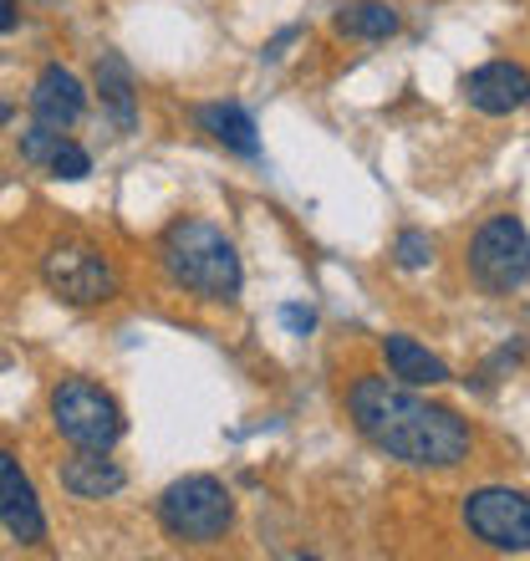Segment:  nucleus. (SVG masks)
Segmentation results:
<instances>
[{
    "label": "nucleus",
    "instance_id": "6e6552de",
    "mask_svg": "<svg viewBox=\"0 0 530 561\" xmlns=\"http://www.w3.org/2000/svg\"><path fill=\"white\" fill-rule=\"evenodd\" d=\"M0 526L21 541V547H42L46 541V511L36 501V485L26 480L21 459L0 449Z\"/></svg>",
    "mask_w": 530,
    "mask_h": 561
},
{
    "label": "nucleus",
    "instance_id": "f03ea898",
    "mask_svg": "<svg viewBox=\"0 0 530 561\" xmlns=\"http://www.w3.org/2000/svg\"><path fill=\"white\" fill-rule=\"evenodd\" d=\"M159 261L174 286L205 296V301H235L240 296V255L220 225L174 220L159 240Z\"/></svg>",
    "mask_w": 530,
    "mask_h": 561
},
{
    "label": "nucleus",
    "instance_id": "20e7f679",
    "mask_svg": "<svg viewBox=\"0 0 530 561\" xmlns=\"http://www.w3.org/2000/svg\"><path fill=\"white\" fill-rule=\"evenodd\" d=\"M51 424L77 449H113L123 439V409L107 388L88 378H67L51 388Z\"/></svg>",
    "mask_w": 530,
    "mask_h": 561
},
{
    "label": "nucleus",
    "instance_id": "9d476101",
    "mask_svg": "<svg viewBox=\"0 0 530 561\" xmlns=\"http://www.w3.org/2000/svg\"><path fill=\"white\" fill-rule=\"evenodd\" d=\"M57 480L72 501H103V495H118L128 485L118 459H107V449H77L72 459L57 465Z\"/></svg>",
    "mask_w": 530,
    "mask_h": 561
},
{
    "label": "nucleus",
    "instance_id": "1a4fd4ad",
    "mask_svg": "<svg viewBox=\"0 0 530 561\" xmlns=\"http://www.w3.org/2000/svg\"><path fill=\"white\" fill-rule=\"evenodd\" d=\"M464 98H470L474 113H489V118H505L516 107L530 103V72L516 61H485L464 77Z\"/></svg>",
    "mask_w": 530,
    "mask_h": 561
},
{
    "label": "nucleus",
    "instance_id": "f257e3e1",
    "mask_svg": "<svg viewBox=\"0 0 530 561\" xmlns=\"http://www.w3.org/2000/svg\"><path fill=\"white\" fill-rule=\"evenodd\" d=\"M347 414L362 439L413 470H454L474 444L470 424L454 409L418 399L408 383L393 378H357L347 388Z\"/></svg>",
    "mask_w": 530,
    "mask_h": 561
},
{
    "label": "nucleus",
    "instance_id": "423d86ee",
    "mask_svg": "<svg viewBox=\"0 0 530 561\" xmlns=\"http://www.w3.org/2000/svg\"><path fill=\"white\" fill-rule=\"evenodd\" d=\"M42 280H46V291L72 301V307H97V301H113V291H118L113 261L97 245H82V240L51 245L42 255Z\"/></svg>",
    "mask_w": 530,
    "mask_h": 561
},
{
    "label": "nucleus",
    "instance_id": "aec40b11",
    "mask_svg": "<svg viewBox=\"0 0 530 561\" xmlns=\"http://www.w3.org/2000/svg\"><path fill=\"white\" fill-rule=\"evenodd\" d=\"M286 322H291L296 332H311V322H316V317H311V311H301V307H286Z\"/></svg>",
    "mask_w": 530,
    "mask_h": 561
},
{
    "label": "nucleus",
    "instance_id": "dca6fc26",
    "mask_svg": "<svg viewBox=\"0 0 530 561\" xmlns=\"http://www.w3.org/2000/svg\"><path fill=\"white\" fill-rule=\"evenodd\" d=\"M46 169H51L57 179H67V184H77V179H88V174H92V159H88V148H82V144L61 138L57 153L46 159Z\"/></svg>",
    "mask_w": 530,
    "mask_h": 561
},
{
    "label": "nucleus",
    "instance_id": "ddd939ff",
    "mask_svg": "<svg viewBox=\"0 0 530 561\" xmlns=\"http://www.w3.org/2000/svg\"><path fill=\"white\" fill-rule=\"evenodd\" d=\"M194 118H199V128H205L215 144H224L230 153H240V159H255V153H261L255 118L240 103H205L199 113H194Z\"/></svg>",
    "mask_w": 530,
    "mask_h": 561
},
{
    "label": "nucleus",
    "instance_id": "412c9836",
    "mask_svg": "<svg viewBox=\"0 0 530 561\" xmlns=\"http://www.w3.org/2000/svg\"><path fill=\"white\" fill-rule=\"evenodd\" d=\"M11 118H15V107H11V103H0V123H11Z\"/></svg>",
    "mask_w": 530,
    "mask_h": 561
},
{
    "label": "nucleus",
    "instance_id": "2eb2a0df",
    "mask_svg": "<svg viewBox=\"0 0 530 561\" xmlns=\"http://www.w3.org/2000/svg\"><path fill=\"white\" fill-rule=\"evenodd\" d=\"M337 31L353 42H388L398 36V11L388 0H347L337 11Z\"/></svg>",
    "mask_w": 530,
    "mask_h": 561
},
{
    "label": "nucleus",
    "instance_id": "9b49d317",
    "mask_svg": "<svg viewBox=\"0 0 530 561\" xmlns=\"http://www.w3.org/2000/svg\"><path fill=\"white\" fill-rule=\"evenodd\" d=\"M31 113H36V123H51V128H72L82 113H88V88L77 82L67 67H42V77H36V88H31Z\"/></svg>",
    "mask_w": 530,
    "mask_h": 561
},
{
    "label": "nucleus",
    "instance_id": "7ed1b4c3",
    "mask_svg": "<svg viewBox=\"0 0 530 561\" xmlns=\"http://www.w3.org/2000/svg\"><path fill=\"white\" fill-rule=\"evenodd\" d=\"M159 526L184 547H215L235 526V501L215 474H184L159 495Z\"/></svg>",
    "mask_w": 530,
    "mask_h": 561
},
{
    "label": "nucleus",
    "instance_id": "0eeeda50",
    "mask_svg": "<svg viewBox=\"0 0 530 561\" xmlns=\"http://www.w3.org/2000/svg\"><path fill=\"white\" fill-rule=\"evenodd\" d=\"M464 526L489 551H530V501L520 490H474L464 495Z\"/></svg>",
    "mask_w": 530,
    "mask_h": 561
},
{
    "label": "nucleus",
    "instance_id": "f3484780",
    "mask_svg": "<svg viewBox=\"0 0 530 561\" xmlns=\"http://www.w3.org/2000/svg\"><path fill=\"white\" fill-rule=\"evenodd\" d=\"M61 138H67V128H51V123H31L26 134H21V159H26V163H42V169H46V159L57 153Z\"/></svg>",
    "mask_w": 530,
    "mask_h": 561
},
{
    "label": "nucleus",
    "instance_id": "4468645a",
    "mask_svg": "<svg viewBox=\"0 0 530 561\" xmlns=\"http://www.w3.org/2000/svg\"><path fill=\"white\" fill-rule=\"evenodd\" d=\"M97 92H103L107 113H113V123H118L123 134H132L138 128V107H132V72L128 61L118 57V51H103V61H97Z\"/></svg>",
    "mask_w": 530,
    "mask_h": 561
},
{
    "label": "nucleus",
    "instance_id": "a211bd4d",
    "mask_svg": "<svg viewBox=\"0 0 530 561\" xmlns=\"http://www.w3.org/2000/svg\"><path fill=\"white\" fill-rule=\"evenodd\" d=\"M393 255H398V266H403V271H418V266H428L434 240H428L424 230H403V236H398V245H393Z\"/></svg>",
    "mask_w": 530,
    "mask_h": 561
},
{
    "label": "nucleus",
    "instance_id": "39448f33",
    "mask_svg": "<svg viewBox=\"0 0 530 561\" xmlns=\"http://www.w3.org/2000/svg\"><path fill=\"white\" fill-rule=\"evenodd\" d=\"M470 276L495 296L530 280V236L516 215H495L480 225V236L470 240Z\"/></svg>",
    "mask_w": 530,
    "mask_h": 561
},
{
    "label": "nucleus",
    "instance_id": "6ab92c4d",
    "mask_svg": "<svg viewBox=\"0 0 530 561\" xmlns=\"http://www.w3.org/2000/svg\"><path fill=\"white\" fill-rule=\"evenodd\" d=\"M15 21H21V0H0V36L15 31Z\"/></svg>",
    "mask_w": 530,
    "mask_h": 561
},
{
    "label": "nucleus",
    "instance_id": "f8f14e48",
    "mask_svg": "<svg viewBox=\"0 0 530 561\" xmlns=\"http://www.w3.org/2000/svg\"><path fill=\"white\" fill-rule=\"evenodd\" d=\"M383 357H388V373H393L398 383H408V388H439V383H449V368H443L428 347H418L413 337H403V332L383 337Z\"/></svg>",
    "mask_w": 530,
    "mask_h": 561
}]
</instances>
